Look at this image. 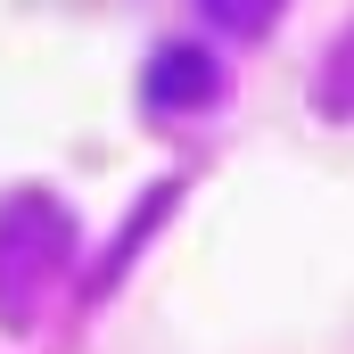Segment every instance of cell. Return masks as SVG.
<instances>
[{
  "instance_id": "cell-2",
  "label": "cell",
  "mask_w": 354,
  "mask_h": 354,
  "mask_svg": "<svg viewBox=\"0 0 354 354\" xmlns=\"http://www.w3.org/2000/svg\"><path fill=\"white\" fill-rule=\"evenodd\" d=\"M214 91H223V66H214L206 50H189V41L157 50V66H149V107L181 115V107H206Z\"/></svg>"
},
{
  "instance_id": "cell-3",
  "label": "cell",
  "mask_w": 354,
  "mask_h": 354,
  "mask_svg": "<svg viewBox=\"0 0 354 354\" xmlns=\"http://www.w3.org/2000/svg\"><path fill=\"white\" fill-rule=\"evenodd\" d=\"M206 8V25H223L231 41H256L272 17H280V0H198Z\"/></svg>"
},
{
  "instance_id": "cell-4",
  "label": "cell",
  "mask_w": 354,
  "mask_h": 354,
  "mask_svg": "<svg viewBox=\"0 0 354 354\" xmlns=\"http://www.w3.org/2000/svg\"><path fill=\"white\" fill-rule=\"evenodd\" d=\"M322 107L330 115H354V33L330 50V66H322Z\"/></svg>"
},
{
  "instance_id": "cell-1",
  "label": "cell",
  "mask_w": 354,
  "mask_h": 354,
  "mask_svg": "<svg viewBox=\"0 0 354 354\" xmlns=\"http://www.w3.org/2000/svg\"><path fill=\"white\" fill-rule=\"evenodd\" d=\"M66 256H75V223L50 198H8L0 206V322H33Z\"/></svg>"
}]
</instances>
